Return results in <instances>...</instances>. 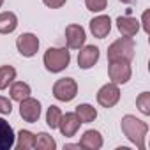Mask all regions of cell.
<instances>
[{"label":"cell","mask_w":150,"mask_h":150,"mask_svg":"<svg viewBox=\"0 0 150 150\" xmlns=\"http://www.w3.org/2000/svg\"><path fill=\"white\" fill-rule=\"evenodd\" d=\"M146 20H148V11H145V14H143V28H145V32H148V25H146Z\"/></svg>","instance_id":"27"},{"label":"cell","mask_w":150,"mask_h":150,"mask_svg":"<svg viewBox=\"0 0 150 150\" xmlns=\"http://www.w3.org/2000/svg\"><path fill=\"white\" fill-rule=\"evenodd\" d=\"M42 60H44V67L50 72H60L65 67H69L71 53L67 48H48Z\"/></svg>","instance_id":"2"},{"label":"cell","mask_w":150,"mask_h":150,"mask_svg":"<svg viewBox=\"0 0 150 150\" xmlns=\"http://www.w3.org/2000/svg\"><path fill=\"white\" fill-rule=\"evenodd\" d=\"M16 136L7 120L0 118V150H11L14 146Z\"/></svg>","instance_id":"14"},{"label":"cell","mask_w":150,"mask_h":150,"mask_svg":"<svg viewBox=\"0 0 150 150\" xmlns=\"http://www.w3.org/2000/svg\"><path fill=\"white\" fill-rule=\"evenodd\" d=\"M108 74H110V80L111 83L115 85H124L131 80V62H125V60H115V62H110L108 65Z\"/></svg>","instance_id":"5"},{"label":"cell","mask_w":150,"mask_h":150,"mask_svg":"<svg viewBox=\"0 0 150 150\" xmlns=\"http://www.w3.org/2000/svg\"><path fill=\"white\" fill-rule=\"evenodd\" d=\"M16 80V69L13 65H0V90H6Z\"/></svg>","instance_id":"19"},{"label":"cell","mask_w":150,"mask_h":150,"mask_svg":"<svg viewBox=\"0 0 150 150\" xmlns=\"http://www.w3.org/2000/svg\"><path fill=\"white\" fill-rule=\"evenodd\" d=\"M74 113L78 115V118H80L81 124H88V122H94L97 118V111L90 104H80V106H76V111H74Z\"/></svg>","instance_id":"18"},{"label":"cell","mask_w":150,"mask_h":150,"mask_svg":"<svg viewBox=\"0 0 150 150\" xmlns=\"http://www.w3.org/2000/svg\"><path fill=\"white\" fill-rule=\"evenodd\" d=\"M60 117H62L60 108L58 106H50L48 111H46V124H48V127L57 129L58 127V122H60Z\"/></svg>","instance_id":"22"},{"label":"cell","mask_w":150,"mask_h":150,"mask_svg":"<svg viewBox=\"0 0 150 150\" xmlns=\"http://www.w3.org/2000/svg\"><path fill=\"white\" fill-rule=\"evenodd\" d=\"M80 125H81V122H80L76 113H65V115L62 113L60 122H58V129L65 138H72L76 134V131L80 129Z\"/></svg>","instance_id":"10"},{"label":"cell","mask_w":150,"mask_h":150,"mask_svg":"<svg viewBox=\"0 0 150 150\" xmlns=\"http://www.w3.org/2000/svg\"><path fill=\"white\" fill-rule=\"evenodd\" d=\"M85 6H87V9L92 11V13H101V11L106 9L108 0H85Z\"/></svg>","instance_id":"24"},{"label":"cell","mask_w":150,"mask_h":150,"mask_svg":"<svg viewBox=\"0 0 150 150\" xmlns=\"http://www.w3.org/2000/svg\"><path fill=\"white\" fill-rule=\"evenodd\" d=\"M9 94H11V99L13 101H18L20 103V101H23L25 97L30 96V87H28V83H23V81H13Z\"/></svg>","instance_id":"17"},{"label":"cell","mask_w":150,"mask_h":150,"mask_svg":"<svg viewBox=\"0 0 150 150\" xmlns=\"http://www.w3.org/2000/svg\"><path fill=\"white\" fill-rule=\"evenodd\" d=\"M117 28L122 34V37H134L139 30V21L132 16H118L117 18Z\"/></svg>","instance_id":"12"},{"label":"cell","mask_w":150,"mask_h":150,"mask_svg":"<svg viewBox=\"0 0 150 150\" xmlns=\"http://www.w3.org/2000/svg\"><path fill=\"white\" fill-rule=\"evenodd\" d=\"M34 148H37V150H55L57 143H55V139L48 132H39V134H35V145H34Z\"/></svg>","instance_id":"21"},{"label":"cell","mask_w":150,"mask_h":150,"mask_svg":"<svg viewBox=\"0 0 150 150\" xmlns=\"http://www.w3.org/2000/svg\"><path fill=\"white\" fill-rule=\"evenodd\" d=\"M120 127H122V132L125 134V138L134 143L139 150H145V138H146V132H148V124L132 117V115H125L122 120H120Z\"/></svg>","instance_id":"1"},{"label":"cell","mask_w":150,"mask_h":150,"mask_svg":"<svg viewBox=\"0 0 150 150\" xmlns=\"http://www.w3.org/2000/svg\"><path fill=\"white\" fill-rule=\"evenodd\" d=\"M99 60V48L90 44L85 48H80V55H78V65L80 69H90L97 64Z\"/></svg>","instance_id":"11"},{"label":"cell","mask_w":150,"mask_h":150,"mask_svg":"<svg viewBox=\"0 0 150 150\" xmlns=\"http://www.w3.org/2000/svg\"><path fill=\"white\" fill-rule=\"evenodd\" d=\"M35 145V134H32L30 131H20L18 132V143H16V148L18 150H30L34 148Z\"/></svg>","instance_id":"20"},{"label":"cell","mask_w":150,"mask_h":150,"mask_svg":"<svg viewBox=\"0 0 150 150\" xmlns=\"http://www.w3.org/2000/svg\"><path fill=\"white\" fill-rule=\"evenodd\" d=\"M136 106L143 115H150V94L148 92L139 94L138 99H136Z\"/></svg>","instance_id":"23"},{"label":"cell","mask_w":150,"mask_h":150,"mask_svg":"<svg viewBox=\"0 0 150 150\" xmlns=\"http://www.w3.org/2000/svg\"><path fill=\"white\" fill-rule=\"evenodd\" d=\"M85 28L81 25H67L65 27V41L71 50H80L85 44Z\"/></svg>","instance_id":"8"},{"label":"cell","mask_w":150,"mask_h":150,"mask_svg":"<svg viewBox=\"0 0 150 150\" xmlns=\"http://www.w3.org/2000/svg\"><path fill=\"white\" fill-rule=\"evenodd\" d=\"M18 27V18L14 13L6 11V13H0V34H11L14 32Z\"/></svg>","instance_id":"16"},{"label":"cell","mask_w":150,"mask_h":150,"mask_svg":"<svg viewBox=\"0 0 150 150\" xmlns=\"http://www.w3.org/2000/svg\"><path fill=\"white\" fill-rule=\"evenodd\" d=\"M90 32L94 34V37L97 39H104L110 32H111V20L110 16H97L90 21Z\"/></svg>","instance_id":"13"},{"label":"cell","mask_w":150,"mask_h":150,"mask_svg":"<svg viewBox=\"0 0 150 150\" xmlns=\"http://www.w3.org/2000/svg\"><path fill=\"white\" fill-rule=\"evenodd\" d=\"M11 111H13L11 101L7 97H4V96H0V113L2 115H11Z\"/></svg>","instance_id":"25"},{"label":"cell","mask_w":150,"mask_h":150,"mask_svg":"<svg viewBox=\"0 0 150 150\" xmlns=\"http://www.w3.org/2000/svg\"><path fill=\"white\" fill-rule=\"evenodd\" d=\"M16 48L23 57H34L39 50V39L34 34H21L16 41Z\"/></svg>","instance_id":"9"},{"label":"cell","mask_w":150,"mask_h":150,"mask_svg":"<svg viewBox=\"0 0 150 150\" xmlns=\"http://www.w3.org/2000/svg\"><path fill=\"white\" fill-rule=\"evenodd\" d=\"M120 2H124V4H132V2H136V0H120Z\"/></svg>","instance_id":"28"},{"label":"cell","mask_w":150,"mask_h":150,"mask_svg":"<svg viewBox=\"0 0 150 150\" xmlns=\"http://www.w3.org/2000/svg\"><path fill=\"white\" fill-rule=\"evenodd\" d=\"M20 115L25 122H37L41 117V103L34 97H25L23 101H20Z\"/></svg>","instance_id":"7"},{"label":"cell","mask_w":150,"mask_h":150,"mask_svg":"<svg viewBox=\"0 0 150 150\" xmlns=\"http://www.w3.org/2000/svg\"><path fill=\"white\" fill-rule=\"evenodd\" d=\"M76 94H78V83L72 78H60L53 85V96L58 101L69 103V101H72L76 97Z\"/></svg>","instance_id":"4"},{"label":"cell","mask_w":150,"mask_h":150,"mask_svg":"<svg viewBox=\"0 0 150 150\" xmlns=\"http://www.w3.org/2000/svg\"><path fill=\"white\" fill-rule=\"evenodd\" d=\"M120 101V88L115 83H106L97 92V103L103 108H113Z\"/></svg>","instance_id":"6"},{"label":"cell","mask_w":150,"mask_h":150,"mask_svg":"<svg viewBox=\"0 0 150 150\" xmlns=\"http://www.w3.org/2000/svg\"><path fill=\"white\" fill-rule=\"evenodd\" d=\"M134 51H136V44L132 37H120L108 48V60L110 62H115V60L131 62L134 58Z\"/></svg>","instance_id":"3"},{"label":"cell","mask_w":150,"mask_h":150,"mask_svg":"<svg viewBox=\"0 0 150 150\" xmlns=\"http://www.w3.org/2000/svg\"><path fill=\"white\" fill-rule=\"evenodd\" d=\"M2 4H4V0H0V6H2Z\"/></svg>","instance_id":"29"},{"label":"cell","mask_w":150,"mask_h":150,"mask_svg":"<svg viewBox=\"0 0 150 150\" xmlns=\"http://www.w3.org/2000/svg\"><path fill=\"white\" fill-rule=\"evenodd\" d=\"M42 2H44V6H48L51 9H60L67 0H42Z\"/></svg>","instance_id":"26"},{"label":"cell","mask_w":150,"mask_h":150,"mask_svg":"<svg viewBox=\"0 0 150 150\" xmlns=\"http://www.w3.org/2000/svg\"><path fill=\"white\" fill-rule=\"evenodd\" d=\"M80 146L87 148V150H97V148H101L103 146V136H101V132L94 131V129L85 131V134L80 139Z\"/></svg>","instance_id":"15"}]
</instances>
